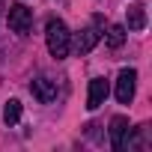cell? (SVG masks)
Masks as SVG:
<instances>
[{"mask_svg": "<svg viewBox=\"0 0 152 152\" xmlns=\"http://www.w3.org/2000/svg\"><path fill=\"white\" fill-rule=\"evenodd\" d=\"M6 18H9V27H12L18 36H27L30 27H33V12H30L24 3H12L9 12H6Z\"/></svg>", "mask_w": 152, "mask_h": 152, "instance_id": "cell-2", "label": "cell"}, {"mask_svg": "<svg viewBox=\"0 0 152 152\" xmlns=\"http://www.w3.org/2000/svg\"><path fill=\"white\" fill-rule=\"evenodd\" d=\"M134 87H137V72L134 69H122L119 78H116V102L119 104H131Z\"/></svg>", "mask_w": 152, "mask_h": 152, "instance_id": "cell-3", "label": "cell"}, {"mask_svg": "<svg viewBox=\"0 0 152 152\" xmlns=\"http://www.w3.org/2000/svg\"><path fill=\"white\" fill-rule=\"evenodd\" d=\"M0 9H3V0H0Z\"/></svg>", "mask_w": 152, "mask_h": 152, "instance_id": "cell-11", "label": "cell"}, {"mask_svg": "<svg viewBox=\"0 0 152 152\" xmlns=\"http://www.w3.org/2000/svg\"><path fill=\"white\" fill-rule=\"evenodd\" d=\"M107 93H110L107 81H104V78H93V81H90V96H87V107H90V110H99V107L104 104Z\"/></svg>", "mask_w": 152, "mask_h": 152, "instance_id": "cell-5", "label": "cell"}, {"mask_svg": "<svg viewBox=\"0 0 152 152\" xmlns=\"http://www.w3.org/2000/svg\"><path fill=\"white\" fill-rule=\"evenodd\" d=\"M143 27H146V6L131 3L128 6V30H143Z\"/></svg>", "mask_w": 152, "mask_h": 152, "instance_id": "cell-8", "label": "cell"}, {"mask_svg": "<svg viewBox=\"0 0 152 152\" xmlns=\"http://www.w3.org/2000/svg\"><path fill=\"white\" fill-rule=\"evenodd\" d=\"M18 119H21V102L18 99H9L6 107H3V122L6 125H15Z\"/></svg>", "mask_w": 152, "mask_h": 152, "instance_id": "cell-9", "label": "cell"}, {"mask_svg": "<svg viewBox=\"0 0 152 152\" xmlns=\"http://www.w3.org/2000/svg\"><path fill=\"white\" fill-rule=\"evenodd\" d=\"M128 119L125 116H113L110 119V146L113 149H125V137H128Z\"/></svg>", "mask_w": 152, "mask_h": 152, "instance_id": "cell-6", "label": "cell"}, {"mask_svg": "<svg viewBox=\"0 0 152 152\" xmlns=\"http://www.w3.org/2000/svg\"><path fill=\"white\" fill-rule=\"evenodd\" d=\"M30 93L36 96V102H42V104H51L54 99H57V84L51 81V78H33V84H30Z\"/></svg>", "mask_w": 152, "mask_h": 152, "instance_id": "cell-4", "label": "cell"}, {"mask_svg": "<svg viewBox=\"0 0 152 152\" xmlns=\"http://www.w3.org/2000/svg\"><path fill=\"white\" fill-rule=\"evenodd\" d=\"M45 39H48V51H51V57H57V60L69 57L72 33H69V27H66L60 18H51V21H48V27H45Z\"/></svg>", "mask_w": 152, "mask_h": 152, "instance_id": "cell-1", "label": "cell"}, {"mask_svg": "<svg viewBox=\"0 0 152 152\" xmlns=\"http://www.w3.org/2000/svg\"><path fill=\"white\" fill-rule=\"evenodd\" d=\"M99 39H102L99 27H87V30L78 33V42H75V48H78V54H90V51L99 45Z\"/></svg>", "mask_w": 152, "mask_h": 152, "instance_id": "cell-7", "label": "cell"}, {"mask_svg": "<svg viewBox=\"0 0 152 152\" xmlns=\"http://www.w3.org/2000/svg\"><path fill=\"white\" fill-rule=\"evenodd\" d=\"M122 42H125V27H122V24H113V27L107 30V45H110V48H119Z\"/></svg>", "mask_w": 152, "mask_h": 152, "instance_id": "cell-10", "label": "cell"}]
</instances>
